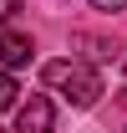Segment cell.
<instances>
[{"label":"cell","mask_w":127,"mask_h":133,"mask_svg":"<svg viewBox=\"0 0 127 133\" xmlns=\"http://www.w3.org/2000/svg\"><path fill=\"white\" fill-rule=\"evenodd\" d=\"M41 77H46V87L61 92L71 108H92V102L102 97V77H97L86 62H71V56H66V62H46Z\"/></svg>","instance_id":"6da1fadb"},{"label":"cell","mask_w":127,"mask_h":133,"mask_svg":"<svg viewBox=\"0 0 127 133\" xmlns=\"http://www.w3.org/2000/svg\"><path fill=\"white\" fill-rule=\"evenodd\" d=\"M15 133H56V113H51V97L31 92V97L15 108Z\"/></svg>","instance_id":"7a4b0ae2"},{"label":"cell","mask_w":127,"mask_h":133,"mask_svg":"<svg viewBox=\"0 0 127 133\" xmlns=\"http://www.w3.org/2000/svg\"><path fill=\"white\" fill-rule=\"evenodd\" d=\"M31 62V36H20V31H0V66L5 72H15V66Z\"/></svg>","instance_id":"3957f363"},{"label":"cell","mask_w":127,"mask_h":133,"mask_svg":"<svg viewBox=\"0 0 127 133\" xmlns=\"http://www.w3.org/2000/svg\"><path fill=\"white\" fill-rule=\"evenodd\" d=\"M10 108H20V82L10 72H0V113H10Z\"/></svg>","instance_id":"277c9868"},{"label":"cell","mask_w":127,"mask_h":133,"mask_svg":"<svg viewBox=\"0 0 127 133\" xmlns=\"http://www.w3.org/2000/svg\"><path fill=\"white\" fill-rule=\"evenodd\" d=\"M20 16V0H0V21H5V26H10V21Z\"/></svg>","instance_id":"5b68a950"},{"label":"cell","mask_w":127,"mask_h":133,"mask_svg":"<svg viewBox=\"0 0 127 133\" xmlns=\"http://www.w3.org/2000/svg\"><path fill=\"white\" fill-rule=\"evenodd\" d=\"M97 10H127V0H92Z\"/></svg>","instance_id":"8992f818"}]
</instances>
